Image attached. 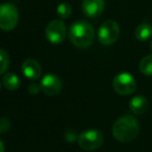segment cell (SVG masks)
<instances>
[{"mask_svg":"<svg viewBox=\"0 0 152 152\" xmlns=\"http://www.w3.org/2000/svg\"><path fill=\"white\" fill-rule=\"evenodd\" d=\"M105 7L104 0H83V12L88 18H97L102 14Z\"/></svg>","mask_w":152,"mask_h":152,"instance_id":"cell-9","label":"cell"},{"mask_svg":"<svg viewBox=\"0 0 152 152\" xmlns=\"http://www.w3.org/2000/svg\"><path fill=\"white\" fill-rule=\"evenodd\" d=\"M103 134L97 129H90L78 135V144L83 150H96L103 144Z\"/></svg>","mask_w":152,"mask_h":152,"instance_id":"cell-5","label":"cell"},{"mask_svg":"<svg viewBox=\"0 0 152 152\" xmlns=\"http://www.w3.org/2000/svg\"><path fill=\"white\" fill-rule=\"evenodd\" d=\"M0 147H1V152H4V144L2 141L0 142Z\"/></svg>","mask_w":152,"mask_h":152,"instance_id":"cell-19","label":"cell"},{"mask_svg":"<svg viewBox=\"0 0 152 152\" xmlns=\"http://www.w3.org/2000/svg\"><path fill=\"white\" fill-rule=\"evenodd\" d=\"M66 34H67V28L61 20H53L46 27V38L53 45L63 43Z\"/></svg>","mask_w":152,"mask_h":152,"instance_id":"cell-7","label":"cell"},{"mask_svg":"<svg viewBox=\"0 0 152 152\" xmlns=\"http://www.w3.org/2000/svg\"><path fill=\"white\" fill-rule=\"evenodd\" d=\"M11 127V124H10L9 120L5 118H2L1 119V125H0V132L3 133L5 131H7Z\"/></svg>","mask_w":152,"mask_h":152,"instance_id":"cell-18","label":"cell"},{"mask_svg":"<svg viewBox=\"0 0 152 152\" xmlns=\"http://www.w3.org/2000/svg\"><path fill=\"white\" fill-rule=\"evenodd\" d=\"M129 108L135 115H142L147 110L148 101L144 96H134L130 100Z\"/></svg>","mask_w":152,"mask_h":152,"instance_id":"cell-11","label":"cell"},{"mask_svg":"<svg viewBox=\"0 0 152 152\" xmlns=\"http://www.w3.org/2000/svg\"><path fill=\"white\" fill-rule=\"evenodd\" d=\"M2 83L7 90L15 91V90L19 89L21 81H20V78L15 73H7L2 77Z\"/></svg>","mask_w":152,"mask_h":152,"instance_id":"cell-12","label":"cell"},{"mask_svg":"<svg viewBox=\"0 0 152 152\" xmlns=\"http://www.w3.org/2000/svg\"><path fill=\"white\" fill-rule=\"evenodd\" d=\"M19 21V11L14 3H3L0 7V28L4 31H11L17 26Z\"/></svg>","mask_w":152,"mask_h":152,"instance_id":"cell-3","label":"cell"},{"mask_svg":"<svg viewBox=\"0 0 152 152\" xmlns=\"http://www.w3.org/2000/svg\"><path fill=\"white\" fill-rule=\"evenodd\" d=\"M95 37L93 26L87 21L78 20L74 22L69 29V39L77 48L85 49L92 45Z\"/></svg>","mask_w":152,"mask_h":152,"instance_id":"cell-1","label":"cell"},{"mask_svg":"<svg viewBox=\"0 0 152 152\" xmlns=\"http://www.w3.org/2000/svg\"><path fill=\"white\" fill-rule=\"evenodd\" d=\"M152 37V26L149 23H142L135 28V38L139 41H147Z\"/></svg>","mask_w":152,"mask_h":152,"instance_id":"cell-13","label":"cell"},{"mask_svg":"<svg viewBox=\"0 0 152 152\" xmlns=\"http://www.w3.org/2000/svg\"><path fill=\"white\" fill-rule=\"evenodd\" d=\"M120 34L119 24L114 20H107L103 22L98 29V40L104 46H110L117 42Z\"/></svg>","mask_w":152,"mask_h":152,"instance_id":"cell-4","label":"cell"},{"mask_svg":"<svg viewBox=\"0 0 152 152\" xmlns=\"http://www.w3.org/2000/svg\"><path fill=\"white\" fill-rule=\"evenodd\" d=\"M140 132V125L133 116H123L115 122L113 134L115 139L122 143H128L134 140Z\"/></svg>","mask_w":152,"mask_h":152,"instance_id":"cell-2","label":"cell"},{"mask_svg":"<svg viewBox=\"0 0 152 152\" xmlns=\"http://www.w3.org/2000/svg\"><path fill=\"white\" fill-rule=\"evenodd\" d=\"M41 90H42V88H41V86H39L38 83H30L29 87H28V92H29L31 95H37Z\"/></svg>","mask_w":152,"mask_h":152,"instance_id":"cell-17","label":"cell"},{"mask_svg":"<svg viewBox=\"0 0 152 152\" xmlns=\"http://www.w3.org/2000/svg\"><path fill=\"white\" fill-rule=\"evenodd\" d=\"M113 87H114L115 91L120 95H130L135 91L137 83H135L134 77L131 74L120 73L114 78Z\"/></svg>","mask_w":152,"mask_h":152,"instance_id":"cell-6","label":"cell"},{"mask_svg":"<svg viewBox=\"0 0 152 152\" xmlns=\"http://www.w3.org/2000/svg\"><path fill=\"white\" fill-rule=\"evenodd\" d=\"M22 72L30 80H37L42 74V68L36 59H26L22 64Z\"/></svg>","mask_w":152,"mask_h":152,"instance_id":"cell-10","label":"cell"},{"mask_svg":"<svg viewBox=\"0 0 152 152\" xmlns=\"http://www.w3.org/2000/svg\"><path fill=\"white\" fill-rule=\"evenodd\" d=\"M0 57H1V70H0V73L4 74L10 64L9 54H7V52L4 49H1V50H0Z\"/></svg>","mask_w":152,"mask_h":152,"instance_id":"cell-16","label":"cell"},{"mask_svg":"<svg viewBox=\"0 0 152 152\" xmlns=\"http://www.w3.org/2000/svg\"><path fill=\"white\" fill-rule=\"evenodd\" d=\"M42 91L48 96H55L61 92L63 83L58 76L54 74H47L42 78L40 83Z\"/></svg>","mask_w":152,"mask_h":152,"instance_id":"cell-8","label":"cell"},{"mask_svg":"<svg viewBox=\"0 0 152 152\" xmlns=\"http://www.w3.org/2000/svg\"><path fill=\"white\" fill-rule=\"evenodd\" d=\"M56 13L61 19H68L72 14V7L68 2H61L57 5Z\"/></svg>","mask_w":152,"mask_h":152,"instance_id":"cell-15","label":"cell"},{"mask_svg":"<svg viewBox=\"0 0 152 152\" xmlns=\"http://www.w3.org/2000/svg\"><path fill=\"white\" fill-rule=\"evenodd\" d=\"M140 71L143 74L147 76L152 75V54H149L147 56H145L144 58H142V61H140Z\"/></svg>","mask_w":152,"mask_h":152,"instance_id":"cell-14","label":"cell"},{"mask_svg":"<svg viewBox=\"0 0 152 152\" xmlns=\"http://www.w3.org/2000/svg\"><path fill=\"white\" fill-rule=\"evenodd\" d=\"M150 49H151V51H152V41H151V43H150Z\"/></svg>","mask_w":152,"mask_h":152,"instance_id":"cell-20","label":"cell"}]
</instances>
